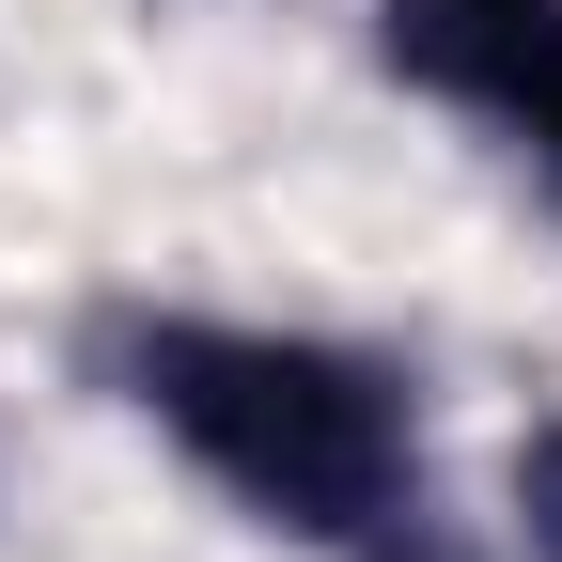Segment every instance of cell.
<instances>
[{"label":"cell","instance_id":"obj_1","mask_svg":"<svg viewBox=\"0 0 562 562\" xmlns=\"http://www.w3.org/2000/svg\"><path fill=\"white\" fill-rule=\"evenodd\" d=\"M110 375L157 438L220 484L235 516L328 562H438V501H422V422L391 360L313 328H235V313H110Z\"/></svg>","mask_w":562,"mask_h":562},{"label":"cell","instance_id":"obj_2","mask_svg":"<svg viewBox=\"0 0 562 562\" xmlns=\"http://www.w3.org/2000/svg\"><path fill=\"white\" fill-rule=\"evenodd\" d=\"M375 47L438 110L501 125L562 203V0H375Z\"/></svg>","mask_w":562,"mask_h":562},{"label":"cell","instance_id":"obj_3","mask_svg":"<svg viewBox=\"0 0 562 562\" xmlns=\"http://www.w3.org/2000/svg\"><path fill=\"white\" fill-rule=\"evenodd\" d=\"M516 516H531V547L562 562V422H547L531 453H516Z\"/></svg>","mask_w":562,"mask_h":562}]
</instances>
